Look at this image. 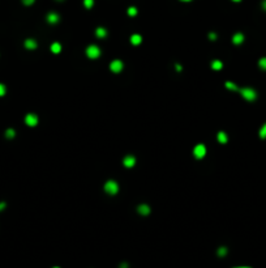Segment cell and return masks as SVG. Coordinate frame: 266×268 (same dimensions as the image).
Here are the masks:
<instances>
[{
    "label": "cell",
    "mask_w": 266,
    "mask_h": 268,
    "mask_svg": "<svg viewBox=\"0 0 266 268\" xmlns=\"http://www.w3.org/2000/svg\"><path fill=\"white\" fill-rule=\"evenodd\" d=\"M237 93H240L241 97L245 101H248V102H253L257 98V92L254 90L253 88H248V86H245V88H240V86H239V90H237Z\"/></svg>",
    "instance_id": "obj_1"
},
{
    "label": "cell",
    "mask_w": 266,
    "mask_h": 268,
    "mask_svg": "<svg viewBox=\"0 0 266 268\" xmlns=\"http://www.w3.org/2000/svg\"><path fill=\"white\" fill-rule=\"evenodd\" d=\"M104 191H106V194L114 196V195H116V194L119 192V184L116 183L115 180L110 179V180H107V182L104 183Z\"/></svg>",
    "instance_id": "obj_2"
},
{
    "label": "cell",
    "mask_w": 266,
    "mask_h": 268,
    "mask_svg": "<svg viewBox=\"0 0 266 268\" xmlns=\"http://www.w3.org/2000/svg\"><path fill=\"white\" fill-rule=\"evenodd\" d=\"M86 55L89 59H98L101 56V48L97 45H90L86 47Z\"/></svg>",
    "instance_id": "obj_3"
},
{
    "label": "cell",
    "mask_w": 266,
    "mask_h": 268,
    "mask_svg": "<svg viewBox=\"0 0 266 268\" xmlns=\"http://www.w3.org/2000/svg\"><path fill=\"white\" fill-rule=\"evenodd\" d=\"M205 155H206V148H205L204 144H197L195 148H193V156H195L197 160H201V158H204Z\"/></svg>",
    "instance_id": "obj_4"
},
{
    "label": "cell",
    "mask_w": 266,
    "mask_h": 268,
    "mask_svg": "<svg viewBox=\"0 0 266 268\" xmlns=\"http://www.w3.org/2000/svg\"><path fill=\"white\" fill-rule=\"evenodd\" d=\"M123 68H124V64H123V62H121V60H119V59H115V60H112V62L110 63V69L114 73L121 72V71H123Z\"/></svg>",
    "instance_id": "obj_5"
},
{
    "label": "cell",
    "mask_w": 266,
    "mask_h": 268,
    "mask_svg": "<svg viewBox=\"0 0 266 268\" xmlns=\"http://www.w3.org/2000/svg\"><path fill=\"white\" fill-rule=\"evenodd\" d=\"M25 123L29 126V127H35V126L38 124V115L34 113H29L26 114L25 117Z\"/></svg>",
    "instance_id": "obj_6"
},
{
    "label": "cell",
    "mask_w": 266,
    "mask_h": 268,
    "mask_svg": "<svg viewBox=\"0 0 266 268\" xmlns=\"http://www.w3.org/2000/svg\"><path fill=\"white\" fill-rule=\"evenodd\" d=\"M123 165L125 167H133L136 165V157L132 156V155H127L123 160Z\"/></svg>",
    "instance_id": "obj_7"
},
{
    "label": "cell",
    "mask_w": 266,
    "mask_h": 268,
    "mask_svg": "<svg viewBox=\"0 0 266 268\" xmlns=\"http://www.w3.org/2000/svg\"><path fill=\"white\" fill-rule=\"evenodd\" d=\"M47 23L48 24H52V25H55V24H58L59 21H60V16L56 13V12H50L48 14H47Z\"/></svg>",
    "instance_id": "obj_8"
},
{
    "label": "cell",
    "mask_w": 266,
    "mask_h": 268,
    "mask_svg": "<svg viewBox=\"0 0 266 268\" xmlns=\"http://www.w3.org/2000/svg\"><path fill=\"white\" fill-rule=\"evenodd\" d=\"M25 48L26 50H35V48L38 47V43L35 39H33V38H27V39L25 41Z\"/></svg>",
    "instance_id": "obj_9"
},
{
    "label": "cell",
    "mask_w": 266,
    "mask_h": 268,
    "mask_svg": "<svg viewBox=\"0 0 266 268\" xmlns=\"http://www.w3.org/2000/svg\"><path fill=\"white\" fill-rule=\"evenodd\" d=\"M137 212L140 213L141 216H147L149 213H150V207L147 204H140L137 207Z\"/></svg>",
    "instance_id": "obj_10"
},
{
    "label": "cell",
    "mask_w": 266,
    "mask_h": 268,
    "mask_svg": "<svg viewBox=\"0 0 266 268\" xmlns=\"http://www.w3.org/2000/svg\"><path fill=\"white\" fill-rule=\"evenodd\" d=\"M243 42H244L243 33H235L234 37H232V43H234V45H241Z\"/></svg>",
    "instance_id": "obj_11"
},
{
    "label": "cell",
    "mask_w": 266,
    "mask_h": 268,
    "mask_svg": "<svg viewBox=\"0 0 266 268\" xmlns=\"http://www.w3.org/2000/svg\"><path fill=\"white\" fill-rule=\"evenodd\" d=\"M217 139L220 144H226L227 141H228V136H227V134L223 132V131H219L218 135H217Z\"/></svg>",
    "instance_id": "obj_12"
},
{
    "label": "cell",
    "mask_w": 266,
    "mask_h": 268,
    "mask_svg": "<svg viewBox=\"0 0 266 268\" xmlns=\"http://www.w3.org/2000/svg\"><path fill=\"white\" fill-rule=\"evenodd\" d=\"M95 35H97L98 38H101V39H103V38L107 37V29L102 28V26H99V28H97V30H95Z\"/></svg>",
    "instance_id": "obj_13"
},
{
    "label": "cell",
    "mask_w": 266,
    "mask_h": 268,
    "mask_svg": "<svg viewBox=\"0 0 266 268\" xmlns=\"http://www.w3.org/2000/svg\"><path fill=\"white\" fill-rule=\"evenodd\" d=\"M141 42H142V37H141L140 34H133V35H131V43H132V45L137 46V45H140Z\"/></svg>",
    "instance_id": "obj_14"
},
{
    "label": "cell",
    "mask_w": 266,
    "mask_h": 268,
    "mask_svg": "<svg viewBox=\"0 0 266 268\" xmlns=\"http://www.w3.org/2000/svg\"><path fill=\"white\" fill-rule=\"evenodd\" d=\"M212 68L214 71H220L222 68H223V63H222L220 60L215 59V60H213V62H212Z\"/></svg>",
    "instance_id": "obj_15"
},
{
    "label": "cell",
    "mask_w": 266,
    "mask_h": 268,
    "mask_svg": "<svg viewBox=\"0 0 266 268\" xmlns=\"http://www.w3.org/2000/svg\"><path fill=\"white\" fill-rule=\"evenodd\" d=\"M50 48H51V51L54 54H60V51H62V45H60L59 42H54Z\"/></svg>",
    "instance_id": "obj_16"
},
{
    "label": "cell",
    "mask_w": 266,
    "mask_h": 268,
    "mask_svg": "<svg viewBox=\"0 0 266 268\" xmlns=\"http://www.w3.org/2000/svg\"><path fill=\"white\" fill-rule=\"evenodd\" d=\"M224 86H226L227 89L232 90V92H237V90H239V86H237V85H236L235 83H232V81H226Z\"/></svg>",
    "instance_id": "obj_17"
},
{
    "label": "cell",
    "mask_w": 266,
    "mask_h": 268,
    "mask_svg": "<svg viewBox=\"0 0 266 268\" xmlns=\"http://www.w3.org/2000/svg\"><path fill=\"white\" fill-rule=\"evenodd\" d=\"M16 136V131L13 128H8L7 131H5V138L7 139H13Z\"/></svg>",
    "instance_id": "obj_18"
},
{
    "label": "cell",
    "mask_w": 266,
    "mask_h": 268,
    "mask_svg": "<svg viewBox=\"0 0 266 268\" xmlns=\"http://www.w3.org/2000/svg\"><path fill=\"white\" fill-rule=\"evenodd\" d=\"M258 134H260V138H261V139H266V123L262 126L261 128H260V132Z\"/></svg>",
    "instance_id": "obj_19"
},
{
    "label": "cell",
    "mask_w": 266,
    "mask_h": 268,
    "mask_svg": "<svg viewBox=\"0 0 266 268\" xmlns=\"http://www.w3.org/2000/svg\"><path fill=\"white\" fill-rule=\"evenodd\" d=\"M258 65H260V68L261 69H264V71H266V58H261L258 60Z\"/></svg>",
    "instance_id": "obj_20"
},
{
    "label": "cell",
    "mask_w": 266,
    "mask_h": 268,
    "mask_svg": "<svg viewBox=\"0 0 266 268\" xmlns=\"http://www.w3.org/2000/svg\"><path fill=\"white\" fill-rule=\"evenodd\" d=\"M128 14L131 16V17H135V16L137 14V8L136 7H129L128 8Z\"/></svg>",
    "instance_id": "obj_21"
},
{
    "label": "cell",
    "mask_w": 266,
    "mask_h": 268,
    "mask_svg": "<svg viewBox=\"0 0 266 268\" xmlns=\"http://www.w3.org/2000/svg\"><path fill=\"white\" fill-rule=\"evenodd\" d=\"M84 5H85V8H87V9L93 8V5H94V0H84Z\"/></svg>",
    "instance_id": "obj_22"
},
{
    "label": "cell",
    "mask_w": 266,
    "mask_h": 268,
    "mask_svg": "<svg viewBox=\"0 0 266 268\" xmlns=\"http://www.w3.org/2000/svg\"><path fill=\"white\" fill-rule=\"evenodd\" d=\"M227 254V249L226 247H219L218 249V255L219 256H224Z\"/></svg>",
    "instance_id": "obj_23"
},
{
    "label": "cell",
    "mask_w": 266,
    "mask_h": 268,
    "mask_svg": "<svg viewBox=\"0 0 266 268\" xmlns=\"http://www.w3.org/2000/svg\"><path fill=\"white\" fill-rule=\"evenodd\" d=\"M5 92H7V88H5L4 84H0V97H3L5 94Z\"/></svg>",
    "instance_id": "obj_24"
},
{
    "label": "cell",
    "mask_w": 266,
    "mask_h": 268,
    "mask_svg": "<svg viewBox=\"0 0 266 268\" xmlns=\"http://www.w3.org/2000/svg\"><path fill=\"white\" fill-rule=\"evenodd\" d=\"M34 2H35V0H22V3H24L25 5H31Z\"/></svg>",
    "instance_id": "obj_25"
},
{
    "label": "cell",
    "mask_w": 266,
    "mask_h": 268,
    "mask_svg": "<svg viewBox=\"0 0 266 268\" xmlns=\"http://www.w3.org/2000/svg\"><path fill=\"white\" fill-rule=\"evenodd\" d=\"M209 38H210L212 41H215V39H217V34H215V33H210V34H209Z\"/></svg>",
    "instance_id": "obj_26"
},
{
    "label": "cell",
    "mask_w": 266,
    "mask_h": 268,
    "mask_svg": "<svg viewBox=\"0 0 266 268\" xmlns=\"http://www.w3.org/2000/svg\"><path fill=\"white\" fill-rule=\"evenodd\" d=\"M5 207H7V203H5V201H2V203H0V211H3Z\"/></svg>",
    "instance_id": "obj_27"
},
{
    "label": "cell",
    "mask_w": 266,
    "mask_h": 268,
    "mask_svg": "<svg viewBox=\"0 0 266 268\" xmlns=\"http://www.w3.org/2000/svg\"><path fill=\"white\" fill-rule=\"evenodd\" d=\"M175 68L177 69V72H181V65H179V64H175Z\"/></svg>",
    "instance_id": "obj_28"
},
{
    "label": "cell",
    "mask_w": 266,
    "mask_h": 268,
    "mask_svg": "<svg viewBox=\"0 0 266 268\" xmlns=\"http://www.w3.org/2000/svg\"><path fill=\"white\" fill-rule=\"evenodd\" d=\"M120 268H128V264H127V263H121V264H120Z\"/></svg>",
    "instance_id": "obj_29"
},
{
    "label": "cell",
    "mask_w": 266,
    "mask_h": 268,
    "mask_svg": "<svg viewBox=\"0 0 266 268\" xmlns=\"http://www.w3.org/2000/svg\"><path fill=\"white\" fill-rule=\"evenodd\" d=\"M261 5H262L264 10H266V0H264V2H262V4H261Z\"/></svg>",
    "instance_id": "obj_30"
},
{
    "label": "cell",
    "mask_w": 266,
    "mask_h": 268,
    "mask_svg": "<svg viewBox=\"0 0 266 268\" xmlns=\"http://www.w3.org/2000/svg\"><path fill=\"white\" fill-rule=\"evenodd\" d=\"M180 2H185L187 3V2H192V0H180Z\"/></svg>",
    "instance_id": "obj_31"
},
{
    "label": "cell",
    "mask_w": 266,
    "mask_h": 268,
    "mask_svg": "<svg viewBox=\"0 0 266 268\" xmlns=\"http://www.w3.org/2000/svg\"><path fill=\"white\" fill-rule=\"evenodd\" d=\"M235 268H251V267H235Z\"/></svg>",
    "instance_id": "obj_32"
},
{
    "label": "cell",
    "mask_w": 266,
    "mask_h": 268,
    "mask_svg": "<svg viewBox=\"0 0 266 268\" xmlns=\"http://www.w3.org/2000/svg\"><path fill=\"white\" fill-rule=\"evenodd\" d=\"M232 2H240V0H232Z\"/></svg>",
    "instance_id": "obj_33"
},
{
    "label": "cell",
    "mask_w": 266,
    "mask_h": 268,
    "mask_svg": "<svg viewBox=\"0 0 266 268\" xmlns=\"http://www.w3.org/2000/svg\"><path fill=\"white\" fill-rule=\"evenodd\" d=\"M54 268H59V267H54Z\"/></svg>",
    "instance_id": "obj_34"
},
{
    "label": "cell",
    "mask_w": 266,
    "mask_h": 268,
    "mask_svg": "<svg viewBox=\"0 0 266 268\" xmlns=\"http://www.w3.org/2000/svg\"><path fill=\"white\" fill-rule=\"evenodd\" d=\"M59 2H62V0H59Z\"/></svg>",
    "instance_id": "obj_35"
}]
</instances>
